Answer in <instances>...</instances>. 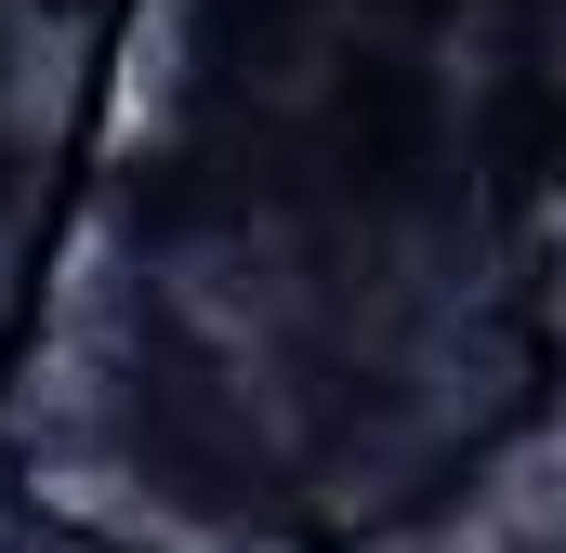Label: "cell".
Listing matches in <instances>:
<instances>
[{
	"label": "cell",
	"instance_id": "obj_1",
	"mask_svg": "<svg viewBox=\"0 0 566 553\" xmlns=\"http://www.w3.org/2000/svg\"><path fill=\"white\" fill-rule=\"evenodd\" d=\"M396 553H488V541H396Z\"/></svg>",
	"mask_w": 566,
	"mask_h": 553
}]
</instances>
